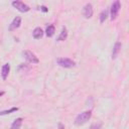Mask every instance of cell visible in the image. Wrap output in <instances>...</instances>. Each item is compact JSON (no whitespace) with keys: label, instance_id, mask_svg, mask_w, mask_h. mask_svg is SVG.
<instances>
[{"label":"cell","instance_id":"3957f363","mask_svg":"<svg viewBox=\"0 0 129 129\" xmlns=\"http://www.w3.org/2000/svg\"><path fill=\"white\" fill-rule=\"evenodd\" d=\"M120 8H121V3H120V1H119V0L115 1V2L111 5V9H110L111 17H110V18H111V20H112V21L116 19L117 15H118V13H119Z\"/></svg>","mask_w":129,"mask_h":129},{"label":"cell","instance_id":"7c38bea8","mask_svg":"<svg viewBox=\"0 0 129 129\" xmlns=\"http://www.w3.org/2000/svg\"><path fill=\"white\" fill-rule=\"evenodd\" d=\"M21 124H22V118H17V119H15L14 122L12 123L10 129H20Z\"/></svg>","mask_w":129,"mask_h":129},{"label":"cell","instance_id":"d6986e66","mask_svg":"<svg viewBox=\"0 0 129 129\" xmlns=\"http://www.w3.org/2000/svg\"><path fill=\"white\" fill-rule=\"evenodd\" d=\"M3 95H4V92H3V91H0V97L3 96Z\"/></svg>","mask_w":129,"mask_h":129},{"label":"cell","instance_id":"6da1fadb","mask_svg":"<svg viewBox=\"0 0 129 129\" xmlns=\"http://www.w3.org/2000/svg\"><path fill=\"white\" fill-rule=\"evenodd\" d=\"M91 117H92V112H91V111H85V112L79 114V115L76 117V119H75V124H76V125H79V126H80V125H83V124L87 123V122L90 120Z\"/></svg>","mask_w":129,"mask_h":129},{"label":"cell","instance_id":"7a4b0ae2","mask_svg":"<svg viewBox=\"0 0 129 129\" xmlns=\"http://www.w3.org/2000/svg\"><path fill=\"white\" fill-rule=\"evenodd\" d=\"M56 62L58 66L66 68V69H70V68H73L76 66V62L73 59L68 58V57H59L56 59Z\"/></svg>","mask_w":129,"mask_h":129},{"label":"cell","instance_id":"52a82bcc","mask_svg":"<svg viewBox=\"0 0 129 129\" xmlns=\"http://www.w3.org/2000/svg\"><path fill=\"white\" fill-rule=\"evenodd\" d=\"M20 24H21V18H20L19 16H16V17L13 19V21L11 22V24H10V26H9V30H13V29L18 28V27L20 26Z\"/></svg>","mask_w":129,"mask_h":129},{"label":"cell","instance_id":"ba28073f","mask_svg":"<svg viewBox=\"0 0 129 129\" xmlns=\"http://www.w3.org/2000/svg\"><path fill=\"white\" fill-rule=\"evenodd\" d=\"M9 72H10V64H9V63L3 64L2 70H1V76H2V79H3V80H6V79H7Z\"/></svg>","mask_w":129,"mask_h":129},{"label":"cell","instance_id":"9c48e42d","mask_svg":"<svg viewBox=\"0 0 129 129\" xmlns=\"http://www.w3.org/2000/svg\"><path fill=\"white\" fill-rule=\"evenodd\" d=\"M121 46H122V44H121V42H119V41H117V42L114 44L113 51H112V58H113V59L116 58V56H117L118 53L120 52V50H121Z\"/></svg>","mask_w":129,"mask_h":129},{"label":"cell","instance_id":"277c9868","mask_svg":"<svg viewBox=\"0 0 129 129\" xmlns=\"http://www.w3.org/2000/svg\"><path fill=\"white\" fill-rule=\"evenodd\" d=\"M22 54H23V57L30 63H38L39 62V59L37 58V56L29 50H24L22 52Z\"/></svg>","mask_w":129,"mask_h":129},{"label":"cell","instance_id":"30bf717a","mask_svg":"<svg viewBox=\"0 0 129 129\" xmlns=\"http://www.w3.org/2000/svg\"><path fill=\"white\" fill-rule=\"evenodd\" d=\"M32 35H33V37H34L35 39H39V38L42 37L43 31H42V29H41L40 27H36V28H34V30H33V32H32Z\"/></svg>","mask_w":129,"mask_h":129},{"label":"cell","instance_id":"5bb4252c","mask_svg":"<svg viewBox=\"0 0 129 129\" xmlns=\"http://www.w3.org/2000/svg\"><path fill=\"white\" fill-rule=\"evenodd\" d=\"M16 111H18V107H12V108H11V109H9V110L1 111V112H0V116L7 115V114H10V113H13V112H16Z\"/></svg>","mask_w":129,"mask_h":129},{"label":"cell","instance_id":"e0dca14e","mask_svg":"<svg viewBox=\"0 0 129 129\" xmlns=\"http://www.w3.org/2000/svg\"><path fill=\"white\" fill-rule=\"evenodd\" d=\"M40 9H41L43 12H47V10H48V9H47L45 6H40Z\"/></svg>","mask_w":129,"mask_h":129},{"label":"cell","instance_id":"2e32d148","mask_svg":"<svg viewBox=\"0 0 129 129\" xmlns=\"http://www.w3.org/2000/svg\"><path fill=\"white\" fill-rule=\"evenodd\" d=\"M101 127H102V123L101 122H98V123L92 124L89 129H101Z\"/></svg>","mask_w":129,"mask_h":129},{"label":"cell","instance_id":"8992f818","mask_svg":"<svg viewBox=\"0 0 129 129\" xmlns=\"http://www.w3.org/2000/svg\"><path fill=\"white\" fill-rule=\"evenodd\" d=\"M93 13H94V10H93L92 4H90V3L86 4L83 9V15L85 16V18H91L93 16Z\"/></svg>","mask_w":129,"mask_h":129},{"label":"cell","instance_id":"8fae6325","mask_svg":"<svg viewBox=\"0 0 129 129\" xmlns=\"http://www.w3.org/2000/svg\"><path fill=\"white\" fill-rule=\"evenodd\" d=\"M67 37H68V30H67L66 27H62L61 28V31H60V33H59V35H58V37H57L56 40L57 41H62V40H66Z\"/></svg>","mask_w":129,"mask_h":129},{"label":"cell","instance_id":"ac0fdd59","mask_svg":"<svg viewBox=\"0 0 129 129\" xmlns=\"http://www.w3.org/2000/svg\"><path fill=\"white\" fill-rule=\"evenodd\" d=\"M57 126H58V129H64V126H63L61 123H58V125H57Z\"/></svg>","mask_w":129,"mask_h":129},{"label":"cell","instance_id":"4fadbf2b","mask_svg":"<svg viewBox=\"0 0 129 129\" xmlns=\"http://www.w3.org/2000/svg\"><path fill=\"white\" fill-rule=\"evenodd\" d=\"M54 31H55V28H54V26H53V25H48V26L46 27V30H45V34H46V36H48V37H51V36L54 34Z\"/></svg>","mask_w":129,"mask_h":129},{"label":"cell","instance_id":"5b68a950","mask_svg":"<svg viewBox=\"0 0 129 129\" xmlns=\"http://www.w3.org/2000/svg\"><path fill=\"white\" fill-rule=\"evenodd\" d=\"M12 6L15 7V8H16L18 11H20V12H27V11L30 10L29 6L26 5V4H25L24 2H22V1H13V2H12Z\"/></svg>","mask_w":129,"mask_h":129},{"label":"cell","instance_id":"9a60e30c","mask_svg":"<svg viewBox=\"0 0 129 129\" xmlns=\"http://www.w3.org/2000/svg\"><path fill=\"white\" fill-rule=\"evenodd\" d=\"M107 16H108V10H107V9H104V10L101 12V14H100V22L103 23V22L106 20Z\"/></svg>","mask_w":129,"mask_h":129}]
</instances>
